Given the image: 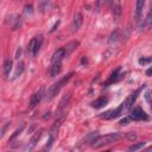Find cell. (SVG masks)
I'll return each mask as SVG.
<instances>
[{
	"mask_svg": "<svg viewBox=\"0 0 152 152\" xmlns=\"http://www.w3.org/2000/svg\"><path fill=\"white\" fill-rule=\"evenodd\" d=\"M145 99H146L147 103L150 105V103H151V90H146V93H145Z\"/></svg>",
	"mask_w": 152,
	"mask_h": 152,
	"instance_id": "27",
	"label": "cell"
},
{
	"mask_svg": "<svg viewBox=\"0 0 152 152\" xmlns=\"http://www.w3.org/2000/svg\"><path fill=\"white\" fill-rule=\"evenodd\" d=\"M64 58V50L63 48L58 49L51 57V63H62V59Z\"/></svg>",
	"mask_w": 152,
	"mask_h": 152,
	"instance_id": "7",
	"label": "cell"
},
{
	"mask_svg": "<svg viewBox=\"0 0 152 152\" xmlns=\"http://www.w3.org/2000/svg\"><path fill=\"white\" fill-rule=\"evenodd\" d=\"M20 52H21V49L19 48V49L17 50V55H16V58H19V56H20Z\"/></svg>",
	"mask_w": 152,
	"mask_h": 152,
	"instance_id": "31",
	"label": "cell"
},
{
	"mask_svg": "<svg viewBox=\"0 0 152 152\" xmlns=\"http://www.w3.org/2000/svg\"><path fill=\"white\" fill-rule=\"evenodd\" d=\"M14 24L12 25V30H17L18 27H20V25H21V18L19 17V16H17L16 17V19H14Z\"/></svg>",
	"mask_w": 152,
	"mask_h": 152,
	"instance_id": "21",
	"label": "cell"
},
{
	"mask_svg": "<svg viewBox=\"0 0 152 152\" xmlns=\"http://www.w3.org/2000/svg\"><path fill=\"white\" fill-rule=\"evenodd\" d=\"M119 70H120V68H118V69L112 74V76H111V78H109V81H108V82H114V81L119 80V77H118V73H119Z\"/></svg>",
	"mask_w": 152,
	"mask_h": 152,
	"instance_id": "23",
	"label": "cell"
},
{
	"mask_svg": "<svg viewBox=\"0 0 152 152\" xmlns=\"http://www.w3.org/2000/svg\"><path fill=\"white\" fill-rule=\"evenodd\" d=\"M42 133H43V130H39V131L35 132V134L31 137V139H30V141H29V144L26 146V151H31L37 145V143L39 141V139L42 137Z\"/></svg>",
	"mask_w": 152,
	"mask_h": 152,
	"instance_id": "5",
	"label": "cell"
},
{
	"mask_svg": "<svg viewBox=\"0 0 152 152\" xmlns=\"http://www.w3.org/2000/svg\"><path fill=\"white\" fill-rule=\"evenodd\" d=\"M39 9H41L42 12L49 11V9H50V3H49V1H42V3H39Z\"/></svg>",
	"mask_w": 152,
	"mask_h": 152,
	"instance_id": "20",
	"label": "cell"
},
{
	"mask_svg": "<svg viewBox=\"0 0 152 152\" xmlns=\"http://www.w3.org/2000/svg\"><path fill=\"white\" fill-rule=\"evenodd\" d=\"M113 14L116 16V17L121 14V5L118 1H114L113 3Z\"/></svg>",
	"mask_w": 152,
	"mask_h": 152,
	"instance_id": "18",
	"label": "cell"
},
{
	"mask_svg": "<svg viewBox=\"0 0 152 152\" xmlns=\"http://www.w3.org/2000/svg\"><path fill=\"white\" fill-rule=\"evenodd\" d=\"M62 69V63H51V67H50V75L52 77L57 76Z\"/></svg>",
	"mask_w": 152,
	"mask_h": 152,
	"instance_id": "13",
	"label": "cell"
},
{
	"mask_svg": "<svg viewBox=\"0 0 152 152\" xmlns=\"http://www.w3.org/2000/svg\"><path fill=\"white\" fill-rule=\"evenodd\" d=\"M107 102H108V99H107L106 96H100L99 99H96L95 101H93L92 106H93L94 108H101V107H103L105 105H107Z\"/></svg>",
	"mask_w": 152,
	"mask_h": 152,
	"instance_id": "12",
	"label": "cell"
},
{
	"mask_svg": "<svg viewBox=\"0 0 152 152\" xmlns=\"http://www.w3.org/2000/svg\"><path fill=\"white\" fill-rule=\"evenodd\" d=\"M70 99H71L70 94H67V95H64V96L62 98V100L59 101L58 107H57V109H56V115H57V116L64 114V109H66V108H67V106L69 105Z\"/></svg>",
	"mask_w": 152,
	"mask_h": 152,
	"instance_id": "4",
	"label": "cell"
},
{
	"mask_svg": "<svg viewBox=\"0 0 152 152\" xmlns=\"http://www.w3.org/2000/svg\"><path fill=\"white\" fill-rule=\"evenodd\" d=\"M118 37H119V31L118 30H114L111 35V37H109V43H113V42L118 41Z\"/></svg>",
	"mask_w": 152,
	"mask_h": 152,
	"instance_id": "22",
	"label": "cell"
},
{
	"mask_svg": "<svg viewBox=\"0 0 152 152\" xmlns=\"http://www.w3.org/2000/svg\"><path fill=\"white\" fill-rule=\"evenodd\" d=\"M35 41H36V43H35V56H36V55L39 52L41 48H42V44H43V36L39 35V36L35 37Z\"/></svg>",
	"mask_w": 152,
	"mask_h": 152,
	"instance_id": "14",
	"label": "cell"
},
{
	"mask_svg": "<svg viewBox=\"0 0 152 152\" xmlns=\"http://www.w3.org/2000/svg\"><path fill=\"white\" fill-rule=\"evenodd\" d=\"M82 23H83V17H82V14H81V13H76V14H75V17H74V21H73V25H71L73 32L77 31V30H78V29L81 27Z\"/></svg>",
	"mask_w": 152,
	"mask_h": 152,
	"instance_id": "8",
	"label": "cell"
},
{
	"mask_svg": "<svg viewBox=\"0 0 152 152\" xmlns=\"http://www.w3.org/2000/svg\"><path fill=\"white\" fill-rule=\"evenodd\" d=\"M126 138H127L128 140H131V141H134V140L137 139V134H136V133L130 132V133H126Z\"/></svg>",
	"mask_w": 152,
	"mask_h": 152,
	"instance_id": "26",
	"label": "cell"
},
{
	"mask_svg": "<svg viewBox=\"0 0 152 152\" xmlns=\"http://www.w3.org/2000/svg\"><path fill=\"white\" fill-rule=\"evenodd\" d=\"M145 146V141H140V143H137V144H133L132 146H130L128 147V152H136V151H138V150H140L141 147H144Z\"/></svg>",
	"mask_w": 152,
	"mask_h": 152,
	"instance_id": "15",
	"label": "cell"
},
{
	"mask_svg": "<svg viewBox=\"0 0 152 152\" xmlns=\"http://www.w3.org/2000/svg\"><path fill=\"white\" fill-rule=\"evenodd\" d=\"M43 92H44V87H42L37 93H35L31 96V100H30V108H35L39 103V101L42 100V96H43Z\"/></svg>",
	"mask_w": 152,
	"mask_h": 152,
	"instance_id": "6",
	"label": "cell"
},
{
	"mask_svg": "<svg viewBox=\"0 0 152 152\" xmlns=\"http://www.w3.org/2000/svg\"><path fill=\"white\" fill-rule=\"evenodd\" d=\"M130 119H132V120H134V121L148 120V115H147V114H146L141 108L137 107V108H134V109L131 112V114H130Z\"/></svg>",
	"mask_w": 152,
	"mask_h": 152,
	"instance_id": "3",
	"label": "cell"
},
{
	"mask_svg": "<svg viewBox=\"0 0 152 152\" xmlns=\"http://www.w3.org/2000/svg\"><path fill=\"white\" fill-rule=\"evenodd\" d=\"M151 74H152V69L150 68V69H147V71H146V75H147V76H151Z\"/></svg>",
	"mask_w": 152,
	"mask_h": 152,
	"instance_id": "32",
	"label": "cell"
},
{
	"mask_svg": "<svg viewBox=\"0 0 152 152\" xmlns=\"http://www.w3.org/2000/svg\"><path fill=\"white\" fill-rule=\"evenodd\" d=\"M23 71H24V62H20L18 63V66H17V69H16V73H14V76H13V78H17V77H19L21 74H23Z\"/></svg>",
	"mask_w": 152,
	"mask_h": 152,
	"instance_id": "16",
	"label": "cell"
},
{
	"mask_svg": "<svg viewBox=\"0 0 152 152\" xmlns=\"http://www.w3.org/2000/svg\"><path fill=\"white\" fill-rule=\"evenodd\" d=\"M25 12H26V13H29V14H31V13L34 12V7H32V5H26V6H25Z\"/></svg>",
	"mask_w": 152,
	"mask_h": 152,
	"instance_id": "29",
	"label": "cell"
},
{
	"mask_svg": "<svg viewBox=\"0 0 152 152\" xmlns=\"http://www.w3.org/2000/svg\"><path fill=\"white\" fill-rule=\"evenodd\" d=\"M35 43H36V41H35V38H32L31 42L29 43V46H27L29 54L31 55V56H35Z\"/></svg>",
	"mask_w": 152,
	"mask_h": 152,
	"instance_id": "19",
	"label": "cell"
},
{
	"mask_svg": "<svg viewBox=\"0 0 152 152\" xmlns=\"http://www.w3.org/2000/svg\"><path fill=\"white\" fill-rule=\"evenodd\" d=\"M3 70H4V77L7 78L9 75H10V71L12 70V61L11 59H5L4 62V66H3Z\"/></svg>",
	"mask_w": 152,
	"mask_h": 152,
	"instance_id": "11",
	"label": "cell"
},
{
	"mask_svg": "<svg viewBox=\"0 0 152 152\" xmlns=\"http://www.w3.org/2000/svg\"><path fill=\"white\" fill-rule=\"evenodd\" d=\"M151 151H152V148H151V147H148V148H146L144 152H151Z\"/></svg>",
	"mask_w": 152,
	"mask_h": 152,
	"instance_id": "34",
	"label": "cell"
},
{
	"mask_svg": "<svg viewBox=\"0 0 152 152\" xmlns=\"http://www.w3.org/2000/svg\"><path fill=\"white\" fill-rule=\"evenodd\" d=\"M24 127H25V125H24V124H21V125H20V127H18V128L14 131V133H13V134L10 137L9 141H10V143H12V141H13V140H14V139H16V138H17V137H18V136L21 133V131L24 130Z\"/></svg>",
	"mask_w": 152,
	"mask_h": 152,
	"instance_id": "17",
	"label": "cell"
},
{
	"mask_svg": "<svg viewBox=\"0 0 152 152\" xmlns=\"http://www.w3.org/2000/svg\"><path fill=\"white\" fill-rule=\"evenodd\" d=\"M144 5H145L144 0H138L136 4V21L137 23H139V20L141 19V12H143Z\"/></svg>",
	"mask_w": 152,
	"mask_h": 152,
	"instance_id": "9",
	"label": "cell"
},
{
	"mask_svg": "<svg viewBox=\"0 0 152 152\" xmlns=\"http://www.w3.org/2000/svg\"><path fill=\"white\" fill-rule=\"evenodd\" d=\"M151 17H152V12H148V14H147V17H146V19L144 21V26H148L151 24V20H152Z\"/></svg>",
	"mask_w": 152,
	"mask_h": 152,
	"instance_id": "25",
	"label": "cell"
},
{
	"mask_svg": "<svg viewBox=\"0 0 152 152\" xmlns=\"http://www.w3.org/2000/svg\"><path fill=\"white\" fill-rule=\"evenodd\" d=\"M87 62H88V61H87V58H86V57H83V58H82V64H84V63L87 64Z\"/></svg>",
	"mask_w": 152,
	"mask_h": 152,
	"instance_id": "33",
	"label": "cell"
},
{
	"mask_svg": "<svg viewBox=\"0 0 152 152\" xmlns=\"http://www.w3.org/2000/svg\"><path fill=\"white\" fill-rule=\"evenodd\" d=\"M58 24H59V21H57V23H56V24H55V25L52 26V29L50 30V31H51V32H54V31H55V30H56V27L58 26Z\"/></svg>",
	"mask_w": 152,
	"mask_h": 152,
	"instance_id": "30",
	"label": "cell"
},
{
	"mask_svg": "<svg viewBox=\"0 0 152 152\" xmlns=\"http://www.w3.org/2000/svg\"><path fill=\"white\" fill-rule=\"evenodd\" d=\"M130 120H131L130 118H123V119L119 121V124H120V125H127V124L130 123Z\"/></svg>",
	"mask_w": 152,
	"mask_h": 152,
	"instance_id": "28",
	"label": "cell"
},
{
	"mask_svg": "<svg viewBox=\"0 0 152 152\" xmlns=\"http://www.w3.org/2000/svg\"><path fill=\"white\" fill-rule=\"evenodd\" d=\"M150 62H151V58H150V57L140 58V59H139V64H141V66H146V64H148Z\"/></svg>",
	"mask_w": 152,
	"mask_h": 152,
	"instance_id": "24",
	"label": "cell"
},
{
	"mask_svg": "<svg viewBox=\"0 0 152 152\" xmlns=\"http://www.w3.org/2000/svg\"><path fill=\"white\" fill-rule=\"evenodd\" d=\"M74 75V73H69L67 76H64L63 78H61L58 82H56V83H54L49 89H48V92H46V94H45V99H46V101H50V100H52L58 93H59V90L62 89V87L71 78V76Z\"/></svg>",
	"mask_w": 152,
	"mask_h": 152,
	"instance_id": "2",
	"label": "cell"
},
{
	"mask_svg": "<svg viewBox=\"0 0 152 152\" xmlns=\"http://www.w3.org/2000/svg\"><path fill=\"white\" fill-rule=\"evenodd\" d=\"M121 137H123V133H120V132L109 133V134H106V136H100V137H98V138L92 140V147L100 148V147H102L105 145H109L112 143H115Z\"/></svg>",
	"mask_w": 152,
	"mask_h": 152,
	"instance_id": "1",
	"label": "cell"
},
{
	"mask_svg": "<svg viewBox=\"0 0 152 152\" xmlns=\"http://www.w3.org/2000/svg\"><path fill=\"white\" fill-rule=\"evenodd\" d=\"M77 46H78V42H70V43H68V44L63 48V50H64V57L70 56L71 52L75 51Z\"/></svg>",
	"mask_w": 152,
	"mask_h": 152,
	"instance_id": "10",
	"label": "cell"
}]
</instances>
